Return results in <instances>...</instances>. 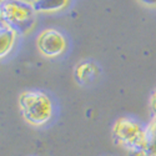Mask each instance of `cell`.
<instances>
[{
    "mask_svg": "<svg viewBox=\"0 0 156 156\" xmlns=\"http://www.w3.org/2000/svg\"><path fill=\"white\" fill-rule=\"evenodd\" d=\"M0 11L5 25L15 34L29 33L35 24V9L33 4L19 0H3Z\"/></svg>",
    "mask_w": 156,
    "mask_h": 156,
    "instance_id": "1",
    "label": "cell"
},
{
    "mask_svg": "<svg viewBox=\"0 0 156 156\" xmlns=\"http://www.w3.org/2000/svg\"><path fill=\"white\" fill-rule=\"evenodd\" d=\"M24 119L31 125H44L53 115V104L41 91H25L19 98Z\"/></svg>",
    "mask_w": 156,
    "mask_h": 156,
    "instance_id": "2",
    "label": "cell"
},
{
    "mask_svg": "<svg viewBox=\"0 0 156 156\" xmlns=\"http://www.w3.org/2000/svg\"><path fill=\"white\" fill-rule=\"evenodd\" d=\"M114 140L119 145L126 147L133 154L146 150V131L142 126L127 118H121L114 124L112 127Z\"/></svg>",
    "mask_w": 156,
    "mask_h": 156,
    "instance_id": "3",
    "label": "cell"
},
{
    "mask_svg": "<svg viewBox=\"0 0 156 156\" xmlns=\"http://www.w3.org/2000/svg\"><path fill=\"white\" fill-rule=\"evenodd\" d=\"M37 48L45 56H58L65 50L66 43L61 33L54 29H48L43 31L37 37Z\"/></svg>",
    "mask_w": 156,
    "mask_h": 156,
    "instance_id": "4",
    "label": "cell"
},
{
    "mask_svg": "<svg viewBox=\"0 0 156 156\" xmlns=\"http://www.w3.org/2000/svg\"><path fill=\"white\" fill-rule=\"evenodd\" d=\"M15 40V33L9 29L5 23L0 25V58L5 56L11 50Z\"/></svg>",
    "mask_w": 156,
    "mask_h": 156,
    "instance_id": "5",
    "label": "cell"
},
{
    "mask_svg": "<svg viewBox=\"0 0 156 156\" xmlns=\"http://www.w3.org/2000/svg\"><path fill=\"white\" fill-rule=\"evenodd\" d=\"M69 0H36L33 4L35 11H43V12H51L58 11L68 5Z\"/></svg>",
    "mask_w": 156,
    "mask_h": 156,
    "instance_id": "6",
    "label": "cell"
},
{
    "mask_svg": "<svg viewBox=\"0 0 156 156\" xmlns=\"http://www.w3.org/2000/svg\"><path fill=\"white\" fill-rule=\"evenodd\" d=\"M95 74H96V66L93 62H81L75 69V77L81 84L91 80Z\"/></svg>",
    "mask_w": 156,
    "mask_h": 156,
    "instance_id": "7",
    "label": "cell"
},
{
    "mask_svg": "<svg viewBox=\"0 0 156 156\" xmlns=\"http://www.w3.org/2000/svg\"><path fill=\"white\" fill-rule=\"evenodd\" d=\"M145 131H146V141H147L145 152L156 155V118L151 120V122L145 129Z\"/></svg>",
    "mask_w": 156,
    "mask_h": 156,
    "instance_id": "8",
    "label": "cell"
},
{
    "mask_svg": "<svg viewBox=\"0 0 156 156\" xmlns=\"http://www.w3.org/2000/svg\"><path fill=\"white\" fill-rule=\"evenodd\" d=\"M150 108H151V111L154 114V116L156 118V91L152 94L151 96V100H150Z\"/></svg>",
    "mask_w": 156,
    "mask_h": 156,
    "instance_id": "9",
    "label": "cell"
},
{
    "mask_svg": "<svg viewBox=\"0 0 156 156\" xmlns=\"http://www.w3.org/2000/svg\"><path fill=\"white\" fill-rule=\"evenodd\" d=\"M141 3H144L145 5H150V6H156V0H140Z\"/></svg>",
    "mask_w": 156,
    "mask_h": 156,
    "instance_id": "10",
    "label": "cell"
},
{
    "mask_svg": "<svg viewBox=\"0 0 156 156\" xmlns=\"http://www.w3.org/2000/svg\"><path fill=\"white\" fill-rule=\"evenodd\" d=\"M134 156H156V155H151V154H147L145 151H142V152H136L134 154Z\"/></svg>",
    "mask_w": 156,
    "mask_h": 156,
    "instance_id": "11",
    "label": "cell"
},
{
    "mask_svg": "<svg viewBox=\"0 0 156 156\" xmlns=\"http://www.w3.org/2000/svg\"><path fill=\"white\" fill-rule=\"evenodd\" d=\"M19 2H24V3H29V4H34L36 0H19Z\"/></svg>",
    "mask_w": 156,
    "mask_h": 156,
    "instance_id": "12",
    "label": "cell"
},
{
    "mask_svg": "<svg viewBox=\"0 0 156 156\" xmlns=\"http://www.w3.org/2000/svg\"><path fill=\"white\" fill-rule=\"evenodd\" d=\"M3 23V18H2V11H0V24Z\"/></svg>",
    "mask_w": 156,
    "mask_h": 156,
    "instance_id": "13",
    "label": "cell"
},
{
    "mask_svg": "<svg viewBox=\"0 0 156 156\" xmlns=\"http://www.w3.org/2000/svg\"><path fill=\"white\" fill-rule=\"evenodd\" d=\"M2 2H3V0H0V3H2Z\"/></svg>",
    "mask_w": 156,
    "mask_h": 156,
    "instance_id": "14",
    "label": "cell"
},
{
    "mask_svg": "<svg viewBox=\"0 0 156 156\" xmlns=\"http://www.w3.org/2000/svg\"><path fill=\"white\" fill-rule=\"evenodd\" d=\"M3 23H4V21H3ZM3 23H2V24H3ZM2 24H0V25H2Z\"/></svg>",
    "mask_w": 156,
    "mask_h": 156,
    "instance_id": "15",
    "label": "cell"
}]
</instances>
